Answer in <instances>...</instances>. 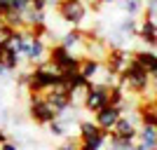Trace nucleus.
<instances>
[{
	"label": "nucleus",
	"mask_w": 157,
	"mask_h": 150,
	"mask_svg": "<svg viewBox=\"0 0 157 150\" xmlns=\"http://www.w3.org/2000/svg\"><path fill=\"white\" fill-rule=\"evenodd\" d=\"M87 12H89V5H87L85 0H61V5L56 7V14L71 28L82 26V21L87 19Z\"/></svg>",
	"instance_id": "nucleus-1"
},
{
	"label": "nucleus",
	"mask_w": 157,
	"mask_h": 150,
	"mask_svg": "<svg viewBox=\"0 0 157 150\" xmlns=\"http://www.w3.org/2000/svg\"><path fill=\"white\" fill-rule=\"evenodd\" d=\"M28 115H31L33 122H38V124H49L54 122V120L59 117V113H56V108H54L47 98L38 96V94H33L31 101H28Z\"/></svg>",
	"instance_id": "nucleus-2"
},
{
	"label": "nucleus",
	"mask_w": 157,
	"mask_h": 150,
	"mask_svg": "<svg viewBox=\"0 0 157 150\" xmlns=\"http://www.w3.org/2000/svg\"><path fill=\"white\" fill-rule=\"evenodd\" d=\"M134 61H136V59H134V52H129V49H110L105 63H108V68H110L113 73L124 75L131 66H134Z\"/></svg>",
	"instance_id": "nucleus-3"
},
{
	"label": "nucleus",
	"mask_w": 157,
	"mask_h": 150,
	"mask_svg": "<svg viewBox=\"0 0 157 150\" xmlns=\"http://www.w3.org/2000/svg\"><path fill=\"white\" fill-rule=\"evenodd\" d=\"M108 103H110V87H96V85H92L89 96H87L85 108H82V110L94 113V115H96V113L101 110V108H105Z\"/></svg>",
	"instance_id": "nucleus-4"
},
{
	"label": "nucleus",
	"mask_w": 157,
	"mask_h": 150,
	"mask_svg": "<svg viewBox=\"0 0 157 150\" xmlns=\"http://www.w3.org/2000/svg\"><path fill=\"white\" fill-rule=\"evenodd\" d=\"M120 117H122V110H120V108H115V106H105V108H101V110L94 115V122L98 124V129H103V131L110 134Z\"/></svg>",
	"instance_id": "nucleus-5"
},
{
	"label": "nucleus",
	"mask_w": 157,
	"mask_h": 150,
	"mask_svg": "<svg viewBox=\"0 0 157 150\" xmlns=\"http://www.w3.org/2000/svg\"><path fill=\"white\" fill-rule=\"evenodd\" d=\"M89 89H92V85H87L85 80H80V82H75L73 87H68V103H71V108L82 110L87 96H89Z\"/></svg>",
	"instance_id": "nucleus-6"
},
{
	"label": "nucleus",
	"mask_w": 157,
	"mask_h": 150,
	"mask_svg": "<svg viewBox=\"0 0 157 150\" xmlns=\"http://www.w3.org/2000/svg\"><path fill=\"white\" fill-rule=\"evenodd\" d=\"M134 59L150 75V80H157V52H152V49H138V52H134Z\"/></svg>",
	"instance_id": "nucleus-7"
},
{
	"label": "nucleus",
	"mask_w": 157,
	"mask_h": 150,
	"mask_svg": "<svg viewBox=\"0 0 157 150\" xmlns=\"http://www.w3.org/2000/svg\"><path fill=\"white\" fill-rule=\"evenodd\" d=\"M136 143L143 145L145 150H155V143H157V127L155 124H141L138 127Z\"/></svg>",
	"instance_id": "nucleus-8"
},
{
	"label": "nucleus",
	"mask_w": 157,
	"mask_h": 150,
	"mask_svg": "<svg viewBox=\"0 0 157 150\" xmlns=\"http://www.w3.org/2000/svg\"><path fill=\"white\" fill-rule=\"evenodd\" d=\"M78 134H80V143H89V141H94V138L103 136L105 131H103V129H98V124H96V122L82 120V122H80V129H78Z\"/></svg>",
	"instance_id": "nucleus-9"
},
{
	"label": "nucleus",
	"mask_w": 157,
	"mask_h": 150,
	"mask_svg": "<svg viewBox=\"0 0 157 150\" xmlns=\"http://www.w3.org/2000/svg\"><path fill=\"white\" fill-rule=\"evenodd\" d=\"M117 7L127 17H138L143 12V0H117Z\"/></svg>",
	"instance_id": "nucleus-10"
},
{
	"label": "nucleus",
	"mask_w": 157,
	"mask_h": 150,
	"mask_svg": "<svg viewBox=\"0 0 157 150\" xmlns=\"http://www.w3.org/2000/svg\"><path fill=\"white\" fill-rule=\"evenodd\" d=\"M14 33H17V31H14L12 26H7L5 21H2V17H0V49H5V47H7V42L12 40Z\"/></svg>",
	"instance_id": "nucleus-11"
},
{
	"label": "nucleus",
	"mask_w": 157,
	"mask_h": 150,
	"mask_svg": "<svg viewBox=\"0 0 157 150\" xmlns=\"http://www.w3.org/2000/svg\"><path fill=\"white\" fill-rule=\"evenodd\" d=\"M134 143L136 141H120V138H108L105 143V150H134Z\"/></svg>",
	"instance_id": "nucleus-12"
},
{
	"label": "nucleus",
	"mask_w": 157,
	"mask_h": 150,
	"mask_svg": "<svg viewBox=\"0 0 157 150\" xmlns=\"http://www.w3.org/2000/svg\"><path fill=\"white\" fill-rule=\"evenodd\" d=\"M28 7H31V0H10V12L21 14V12H26Z\"/></svg>",
	"instance_id": "nucleus-13"
},
{
	"label": "nucleus",
	"mask_w": 157,
	"mask_h": 150,
	"mask_svg": "<svg viewBox=\"0 0 157 150\" xmlns=\"http://www.w3.org/2000/svg\"><path fill=\"white\" fill-rule=\"evenodd\" d=\"M56 150H80V141H73V138H68L66 143H61Z\"/></svg>",
	"instance_id": "nucleus-14"
},
{
	"label": "nucleus",
	"mask_w": 157,
	"mask_h": 150,
	"mask_svg": "<svg viewBox=\"0 0 157 150\" xmlns=\"http://www.w3.org/2000/svg\"><path fill=\"white\" fill-rule=\"evenodd\" d=\"M0 150H21L19 143H14L12 138H5V141H0Z\"/></svg>",
	"instance_id": "nucleus-15"
},
{
	"label": "nucleus",
	"mask_w": 157,
	"mask_h": 150,
	"mask_svg": "<svg viewBox=\"0 0 157 150\" xmlns=\"http://www.w3.org/2000/svg\"><path fill=\"white\" fill-rule=\"evenodd\" d=\"M10 120V115H7L5 108H0V129H5V122Z\"/></svg>",
	"instance_id": "nucleus-16"
},
{
	"label": "nucleus",
	"mask_w": 157,
	"mask_h": 150,
	"mask_svg": "<svg viewBox=\"0 0 157 150\" xmlns=\"http://www.w3.org/2000/svg\"><path fill=\"white\" fill-rule=\"evenodd\" d=\"M61 5V0H45V10H56Z\"/></svg>",
	"instance_id": "nucleus-17"
},
{
	"label": "nucleus",
	"mask_w": 157,
	"mask_h": 150,
	"mask_svg": "<svg viewBox=\"0 0 157 150\" xmlns=\"http://www.w3.org/2000/svg\"><path fill=\"white\" fill-rule=\"evenodd\" d=\"M5 12H10V0H0V17Z\"/></svg>",
	"instance_id": "nucleus-18"
},
{
	"label": "nucleus",
	"mask_w": 157,
	"mask_h": 150,
	"mask_svg": "<svg viewBox=\"0 0 157 150\" xmlns=\"http://www.w3.org/2000/svg\"><path fill=\"white\" fill-rule=\"evenodd\" d=\"M98 5H113V2H117V0H96Z\"/></svg>",
	"instance_id": "nucleus-19"
},
{
	"label": "nucleus",
	"mask_w": 157,
	"mask_h": 150,
	"mask_svg": "<svg viewBox=\"0 0 157 150\" xmlns=\"http://www.w3.org/2000/svg\"><path fill=\"white\" fill-rule=\"evenodd\" d=\"M5 138H7V131H5V129H0V141H5Z\"/></svg>",
	"instance_id": "nucleus-20"
},
{
	"label": "nucleus",
	"mask_w": 157,
	"mask_h": 150,
	"mask_svg": "<svg viewBox=\"0 0 157 150\" xmlns=\"http://www.w3.org/2000/svg\"><path fill=\"white\" fill-rule=\"evenodd\" d=\"M155 150H157V143H155Z\"/></svg>",
	"instance_id": "nucleus-21"
}]
</instances>
